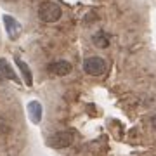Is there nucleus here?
<instances>
[{
    "label": "nucleus",
    "instance_id": "nucleus-12",
    "mask_svg": "<svg viewBox=\"0 0 156 156\" xmlns=\"http://www.w3.org/2000/svg\"><path fill=\"white\" fill-rule=\"evenodd\" d=\"M4 82H5V76H4V75H2V73H0V85L4 83Z\"/></svg>",
    "mask_w": 156,
    "mask_h": 156
},
{
    "label": "nucleus",
    "instance_id": "nucleus-9",
    "mask_svg": "<svg viewBox=\"0 0 156 156\" xmlns=\"http://www.w3.org/2000/svg\"><path fill=\"white\" fill-rule=\"evenodd\" d=\"M92 40H94V45H95V47H99V49H104V47H108V44H109V37L104 35V31L95 33Z\"/></svg>",
    "mask_w": 156,
    "mask_h": 156
},
{
    "label": "nucleus",
    "instance_id": "nucleus-1",
    "mask_svg": "<svg viewBox=\"0 0 156 156\" xmlns=\"http://www.w3.org/2000/svg\"><path fill=\"white\" fill-rule=\"evenodd\" d=\"M75 140V132L73 130H62V132H57L52 137L47 139V144L54 149H64V147H69Z\"/></svg>",
    "mask_w": 156,
    "mask_h": 156
},
{
    "label": "nucleus",
    "instance_id": "nucleus-10",
    "mask_svg": "<svg viewBox=\"0 0 156 156\" xmlns=\"http://www.w3.org/2000/svg\"><path fill=\"white\" fill-rule=\"evenodd\" d=\"M5 132H9V127H7V123L0 118V134H5Z\"/></svg>",
    "mask_w": 156,
    "mask_h": 156
},
{
    "label": "nucleus",
    "instance_id": "nucleus-8",
    "mask_svg": "<svg viewBox=\"0 0 156 156\" xmlns=\"http://www.w3.org/2000/svg\"><path fill=\"white\" fill-rule=\"evenodd\" d=\"M16 64H17V68L21 69L23 76H24V82H26V85H31V83H33V76H31V71H30L28 64H26L24 61H21L19 57H16Z\"/></svg>",
    "mask_w": 156,
    "mask_h": 156
},
{
    "label": "nucleus",
    "instance_id": "nucleus-5",
    "mask_svg": "<svg viewBox=\"0 0 156 156\" xmlns=\"http://www.w3.org/2000/svg\"><path fill=\"white\" fill-rule=\"evenodd\" d=\"M4 23H5V28H7V33L11 38H17V35L21 31V26H19V23L14 19L12 16H4Z\"/></svg>",
    "mask_w": 156,
    "mask_h": 156
},
{
    "label": "nucleus",
    "instance_id": "nucleus-11",
    "mask_svg": "<svg viewBox=\"0 0 156 156\" xmlns=\"http://www.w3.org/2000/svg\"><path fill=\"white\" fill-rule=\"evenodd\" d=\"M151 125H153V127L156 128V115H154V116H153V118H151Z\"/></svg>",
    "mask_w": 156,
    "mask_h": 156
},
{
    "label": "nucleus",
    "instance_id": "nucleus-6",
    "mask_svg": "<svg viewBox=\"0 0 156 156\" xmlns=\"http://www.w3.org/2000/svg\"><path fill=\"white\" fill-rule=\"evenodd\" d=\"M28 115H30V120L33 123L42 122V104L38 101H31L28 104Z\"/></svg>",
    "mask_w": 156,
    "mask_h": 156
},
{
    "label": "nucleus",
    "instance_id": "nucleus-3",
    "mask_svg": "<svg viewBox=\"0 0 156 156\" xmlns=\"http://www.w3.org/2000/svg\"><path fill=\"white\" fill-rule=\"evenodd\" d=\"M83 71L87 75H92V76H101L106 71V62L102 57H89L83 61Z\"/></svg>",
    "mask_w": 156,
    "mask_h": 156
},
{
    "label": "nucleus",
    "instance_id": "nucleus-4",
    "mask_svg": "<svg viewBox=\"0 0 156 156\" xmlns=\"http://www.w3.org/2000/svg\"><path fill=\"white\" fill-rule=\"evenodd\" d=\"M47 69L50 73L57 75V76H66V75L71 73L73 66H71V62H68V61H56V62H52V64H49Z\"/></svg>",
    "mask_w": 156,
    "mask_h": 156
},
{
    "label": "nucleus",
    "instance_id": "nucleus-2",
    "mask_svg": "<svg viewBox=\"0 0 156 156\" xmlns=\"http://www.w3.org/2000/svg\"><path fill=\"white\" fill-rule=\"evenodd\" d=\"M38 17L45 23H56L61 17V7L54 2H44L38 7Z\"/></svg>",
    "mask_w": 156,
    "mask_h": 156
},
{
    "label": "nucleus",
    "instance_id": "nucleus-7",
    "mask_svg": "<svg viewBox=\"0 0 156 156\" xmlns=\"http://www.w3.org/2000/svg\"><path fill=\"white\" fill-rule=\"evenodd\" d=\"M0 73L5 78L12 80V82H19V78H17V75L14 73V69L11 68V64L7 62V59H0Z\"/></svg>",
    "mask_w": 156,
    "mask_h": 156
}]
</instances>
